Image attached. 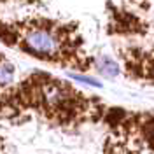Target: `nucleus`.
Wrapping results in <instances>:
<instances>
[{"instance_id":"f257e3e1","label":"nucleus","mask_w":154,"mask_h":154,"mask_svg":"<svg viewBox=\"0 0 154 154\" xmlns=\"http://www.w3.org/2000/svg\"><path fill=\"white\" fill-rule=\"evenodd\" d=\"M16 37V48L32 56L75 70L95 68V58L84 51V40L75 23L49 18H28L7 23Z\"/></svg>"},{"instance_id":"f03ea898","label":"nucleus","mask_w":154,"mask_h":154,"mask_svg":"<svg viewBox=\"0 0 154 154\" xmlns=\"http://www.w3.org/2000/svg\"><path fill=\"white\" fill-rule=\"evenodd\" d=\"M95 68H98L102 74H105L109 77H116L119 74V67H117V63H116L114 60H110V58L103 56L98 63H95Z\"/></svg>"},{"instance_id":"7ed1b4c3","label":"nucleus","mask_w":154,"mask_h":154,"mask_svg":"<svg viewBox=\"0 0 154 154\" xmlns=\"http://www.w3.org/2000/svg\"><path fill=\"white\" fill-rule=\"evenodd\" d=\"M75 81H79V82H86V84H91V86H100V82L96 81V79H93V77H88V75H72Z\"/></svg>"}]
</instances>
